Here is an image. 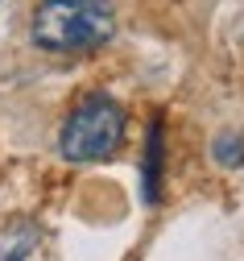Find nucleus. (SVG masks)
Here are the masks:
<instances>
[{"mask_svg": "<svg viewBox=\"0 0 244 261\" xmlns=\"http://www.w3.org/2000/svg\"><path fill=\"white\" fill-rule=\"evenodd\" d=\"M116 34L112 0H42L33 13V42L54 54L95 50Z\"/></svg>", "mask_w": 244, "mask_h": 261, "instance_id": "1", "label": "nucleus"}, {"mask_svg": "<svg viewBox=\"0 0 244 261\" xmlns=\"http://www.w3.org/2000/svg\"><path fill=\"white\" fill-rule=\"evenodd\" d=\"M124 108L112 95H87V100L66 116L58 149L66 162H103L124 141Z\"/></svg>", "mask_w": 244, "mask_h": 261, "instance_id": "2", "label": "nucleus"}, {"mask_svg": "<svg viewBox=\"0 0 244 261\" xmlns=\"http://www.w3.org/2000/svg\"><path fill=\"white\" fill-rule=\"evenodd\" d=\"M161 158H166V145H161V120L153 116V120H149V133H145V166H141V199H145V203H157Z\"/></svg>", "mask_w": 244, "mask_h": 261, "instance_id": "3", "label": "nucleus"}, {"mask_svg": "<svg viewBox=\"0 0 244 261\" xmlns=\"http://www.w3.org/2000/svg\"><path fill=\"white\" fill-rule=\"evenodd\" d=\"M211 158L220 162V166H228V170H236V166H244V133H220L215 141H211Z\"/></svg>", "mask_w": 244, "mask_h": 261, "instance_id": "4", "label": "nucleus"}]
</instances>
